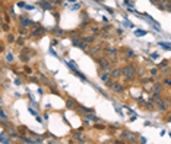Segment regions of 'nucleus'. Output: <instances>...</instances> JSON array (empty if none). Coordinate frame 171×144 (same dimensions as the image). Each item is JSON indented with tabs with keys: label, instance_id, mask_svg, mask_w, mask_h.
<instances>
[{
	"label": "nucleus",
	"instance_id": "obj_1",
	"mask_svg": "<svg viewBox=\"0 0 171 144\" xmlns=\"http://www.w3.org/2000/svg\"><path fill=\"white\" fill-rule=\"evenodd\" d=\"M123 70V79L126 82H134L136 76H138V66L136 63H127L121 67Z\"/></svg>",
	"mask_w": 171,
	"mask_h": 144
},
{
	"label": "nucleus",
	"instance_id": "obj_2",
	"mask_svg": "<svg viewBox=\"0 0 171 144\" xmlns=\"http://www.w3.org/2000/svg\"><path fill=\"white\" fill-rule=\"evenodd\" d=\"M104 55L108 57L111 63H117V60H119V48L117 47H105L104 48Z\"/></svg>",
	"mask_w": 171,
	"mask_h": 144
},
{
	"label": "nucleus",
	"instance_id": "obj_3",
	"mask_svg": "<svg viewBox=\"0 0 171 144\" xmlns=\"http://www.w3.org/2000/svg\"><path fill=\"white\" fill-rule=\"evenodd\" d=\"M95 61H97V64H98V68H99V71L101 70H105V68H110V67H113V63L110 61V58L108 57H95Z\"/></svg>",
	"mask_w": 171,
	"mask_h": 144
},
{
	"label": "nucleus",
	"instance_id": "obj_4",
	"mask_svg": "<svg viewBox=\"0 0 171 144\" xmlns=\"http://www.w3.org/2000/svg\"><path fill=\"white\" fill-rule=\"evenodd\" d=\"M31 55H35V53L31 51L29 48H23V50L21 51V54H19V60H21L22 63H29L31 58H32Z\"/></svg>",
	"mask_w": 171,
	"mask_h": 144
},
{
	"label": "nucleus",
	"instance_id": "obj_5",
	"mask_svg": "<svg viewBox=\"0 0 171 144\" xmlns=\"http://www.w3.org/2000/svg\"><path fill=\"white\" fill-rule=\"evenodd\" d=\"M120 137H121L124 141H127V143H138V135L133 134V132H130V131H127V130H123Z\"/></svg>",
	"mask_w": 171,
	"mask_h": 144
},
{
	"label": "nucleus",
	"instance_id": "obj_6",
	"mask_svg": "<svg viewBox=\"0 0 171 144\" xmlns=\"http://www.w3.org/2000/svg\"><path fill=\"white\" fill-rule=\"evenodd\" d=\"M104 45H107L105 42H98V44H94V45H91V51H89V55L91 57H95L97 54H99L101 51H104Z\"/></svg>",
	"mask_w": 171,
	"mask_h": 144
},
{
	"label": "nucleus",
	"instance_id": "obj_7",
	"mask_svg": "<svg viewBox=\"0 0 171 144\" xmlns=\"http://www.w3.org/2000/svg\"><path fill=\"white\" fill-rule=\"evenodd\" d=\"M46 33V29L41 26V25H35V26H32V31H31V37H34V38H40V37H43V35Z\"/></svg>",
	"mask_w": 171,
	"mask_h": 144
},
{
	"label": "nucleus",
	"instance_id": "obj_8",
	"mask_svg": "<svg viewBox=\"0 0 171 144\" xmlns=\"http://www.w3.org/2000/svg\"><path fill=\"white\" fill-rule=\"evenodd\" d=\"M155 108H157L158 111L167 112V111H168V102H167V100H164V99L161 98V99L155 100Z\"/></svg>",
	"mask_w": 171,
	"mask_h": 144
},
{
	"label": "nucleus",
	"instance_id": "obj_9",
	"mask_svg": "<svg viewBox=\"0 0 171 144\" xmlns=\"http://www.w3.org/2000/svg\"><path fill=\"white\" fill-rule=\"evenodd\" d=\"M38 5H40L44 10H53V9H54V5L50 2V0H40Z\"/></svg>",
	"mask_w": 171,
	"mask_h": 144
},
{
	"label": "nucleus",
	"instance_id": "obj_10",
	"mask_svg": "<svg viewBox=\"0 0 171 144\" xmlns=\"http://www.w3.org/2000/svg\"><path fill=\"white\" fill-rule=\"evenodd\" d=\"M111 77H114V79H120V77H123V70H121V67H113L111 68Z\"/></svg>",
	"mask_w": 171,
	"mask_h": 144
},
{
	"label": "nucleus",
	"instance_id": "obj_11",
	"mask_svg": "<svg viewBox=\"0 0 171 144\" xmlns=\"http://www.w3.org/2000/svg\"><path fill=\"white\" fill-rule=\"evenodd\" d=\"M111 90H113L114 93H123V92H124V86H123L119 80H116V83L111 86Z\"/></svg>",
	"mask_w": 171,
	"mask_h": 144
},
{
	"label": "nucleus",
	"instance_id": "obj_12",
	"mask_svg": "<svg viewBox=\"0 0 171 144\" xmlns=\"http://www.w3.org/2000/svg\"><path fill=\"white\" fill-rule=\"evenodd\" d=\"M72 138H73V141H76V143H85V141H86V140H85V135H83V134H81V131H79V130H78L76 132H73Z\"/></svg>",
	"mask_w": 171,
	"mask_h": 144
},
{
	"label": "nucleus",
	"instance_id": "obj_13",
	"mask_svg": "<svg viewBox=\"0 0 171 144\" xmlns=\"http://www.w3.org/2000/svg\"><path fill=\"white\" fill-rule=\"evenodd\" d=\"M162 85H164V83L154 82V87H152L151 93H161V92H162V89H164V86H162Z\"/></svg>",
	"mask_w": 171,
	"mask_h": 144
},
{
	"label": "nucleus",
	"instance_id": "obj_14",
	"mask_svg": "<svg viewBox=\"0 0 171 144\" xmlns=\"http://www.w3.org/2000/svg\"><path fill=\"white\" fill-rule=\"evenodd\" d=\"M82 40H83L86 44L92 45V44L95 42V40H97V35H86V37H82Z\"/></svg>",
	"mask_w": 171,
	"mask_h": 144
},
{
	"label": "nucleus",
	"instance_id": "obj_15",
	"mask_svg": "<svg viewBox=\"0 0 171 144\" xmlns=\"http://www.w3.org/2000/svg\"><path fill=\"white\" fill-rule=\"evenodd\" d=\"M19 20H21L22 26H34V25H35V22H32L29 18H21Z\"/></svg>",
	"mask_w": 171,
	"mask_h": 144
},
{
	"label": "nucleus",
	"instance_id": "obj_16",
	"mask_svg": "<svg viewBox=\"0 0 171 144\" xmlns=\"http://www.w3.org/2000/svg\"><path fill=\"white\" fill-rule=\"evenodd\" d=\"M134 57H136V54H134L132 50H126V51H124V60H126V61H129V60H133Z\"/></svg>",
	"mask_w": 171,
	"mask_h": 144
},
{
	"label": "nucleus",
	"instance_id": "obj_17",
	"mask_svg": "<svg viewBox=\"0 0 171 144\" xmlns=\"http://www.w3.org/2000/svg\"><path fill=\"white\" fill-rule=\"evenodd\" d=\"M19 140H21L22 143H28V144H31V143H37L34 138H29L28 135H22V134L19 135Z\"/></svg>",
	"mask_w": 171,
	"mask_h": 144
},
{
	"label": "nucleus",
	"instance_id": "obj_18",
	"mask_svg": "<svg viewBox=\"0 0 171 144\" xmlns=\"http://www.w3.org/2000/svg\"><path fill=\"white\" fill-rule=\"evenodd\" d=\"M66 106L69 108V109H76V108H78V105H76V102L73 99H67L66 100Z\"/></svg>",
	"mask_w": 171,
	"mask_h": 144
},
{
	"label": "nucleus",
	"instance_id": "obj_19",
	"mask_svg": "<svg viewBox=\"0 0 171 144\" xmlns=\"http://www.w3.org/2000/svg\"><path fill=\"white\" fill-rule=\"evenodd\" d=\"M18 33H19V37H26L28 35V29H26V26H19L18 28Z\"/></svg>",
	"mask_w": 171,
	"mask_h": 144
},
{
	"label": "nucleus",
	"instance_id": "obj_20",
	"mask_svg": "<svg viewBox=\"0 0 171 144\" xmlns=\"http://www.w3.org/2000/svg\"><path fill=\"white\" fill-rule=\"evenodd\" d=\"M89 31H91V33H94V35H99L101 28H99L98 25H91V26H89Z\"/></svg>",
	"mask_w": 171,
	"mask_h": 144
},
{
	"label": "nucleus",
	"instance_id": "obj_21",
	"mask_svg": "<svg viewBox=\"0 0 171 144\" xmlns=\"http://www.w3.org/2000/svg\"><path fill=\"white\" fill-rule=\"evenodd\" d=\"M83 117H85V118H88V119H91V121H94V122H98V121H99V118H97V117L94 115V112L83 114Z\"/></svg>",
	"mask_w": 171,
	"mask_h": 144
},
{
	"label": "nucleus",
	"instance_id": "obj_22",
	"mask_svg": "<svg viewBox=\"0 0 171 144\" xmlns=\"http://www.w3.org/2000/svg\"><path fill=\"white\" fill-rule=\"evenodd\" d=\"M8 119H9V117L5 111V108L2 106V109H0V121H8Z\"/></svg>",
	"mask_w": 171,
	"mask_h": 144
},
{
	"label": "nucleus",
	"instance_id": "obj_23",
	"mask_svg": "<svg viewBox=\"0 0 171 144\" xmlns=\"http://www.w3.org/2000/svg\"><path fill=\"white\" fill-rule=\"evenodd\" d=\"M161 73H162L165 77H170V76H171V67H168V66H167V67L161 68Z\"/></svg>",
	"mask_w": 171,
	"mask_h": 144
},
{
	"label": "nucleus",
	"instance_id": "obj_24",
	"mask_svg": "<svg viewBox=\"0 0 171 144\" xmlns=\"http://www.w3.org/2000/svg\"><path fill=\"white\" fill-rule=\"evenodd\" d=\"M154 103H155V102H154V100L151 99V100H148V102H146L145 108H146L148 111H152V109H155V105H154Z\"/></svg>",
	"mask_w": 171,
	"mask_h": 144
},
{
	"label": "nucleus",
	"instance_id": "obj_25",
	"mask_svg": "<svg viewBox=\"0 0 171 144\" xmlns=\"http://www.w3.org/2000/svg\"><path fill=\"white\" fill-rule=\"evenodd\" d=\"M6 41H8L9 44H12V42H16V38L13 37V33H10V32H9V33L6 35Z\"/></svg>",
	"mask_w": 171,
	"mask_h": 144
},
{
	"label": "nucleus",
	"instance_id": "obj_26",
	"mask_svg": "<svg viewBox=\"0 0 171 144\" xmlns=\"http://www.w3.org/2000/svg\"><path fill=\"white\" fill-rule=\"evenodd\" d=\"M15 44H16L18 47H22V48H23V47H25V38H23V37H19Z\"/></svg>",
	"mask_w": 171,
	"mask_h": 144
},
{
	"label": "nucleus",
	"instance_id": "obj_27",
	"mask_svg": "<svg viewBox=\"0 0 171 144\" xmlns=\"http://www.w3.org/2000/svg\"><path fill=\"white\" fill-rule=\"evenodd\" d=\"M2 29H3L6 33H9V32H10V25H9V22H3V23H2Z\"/></svg>",
	"mask_w": 171,
	"mask_h": 144
},
{
	"label": "nucleus",
	"instance_id": "obj_28",
	"mask_svg": "<svg viewBox=\"0 0 171 144\" xmlns=\"http://www.w3.org/2000/svg\"><path fill=\"white\" fill-rule=\"evenodd\" d=\"M5 60H6L8 63H13V61H15V57H13L12 53H8V54L5 55Z\"/></svg>",
	"mask_w": 171,
	"mask_h": 144
},
{
	"label": "nucleus",
	"instance_id": "obj_29",
	"mask_svg": "<svg viewBox=\"0 0 171 144\" xmlns=\"http://www.w3.org/2000/svg\"><path fill=\"white\" fill-rule=\"evenodd\" d=\"M154 82H155V80H154L152 77H142V79H141V83H142V85H146V83H154Z\"/></svg>",
	"mask_w": 171,
	"mask_h": 144
},
{
	"label": "nucleus",
	"instance_id": "obj_30",
	"mask_svg": "<svg viewBox=\"0 0 171 144\" xmlns=\"http://www.w3.org/2000/svg\"><path fill=\"white\" fill-rule=\"evenodd\" d=\"M134 35H136V37H145V35H146V31H143V29H136V31H134Z\"/></svg>",
	"mask_w": 171,
	"mask_h": 144
},
{
	"label": "nucleus",
	"instance_id": "obj_31",
	"mask_svg": "<svg viewBox=\"0 0 171 144\" xmlns=\"http://www.w3.org/2000/svg\"><path fill=\"white\" fill-rule=\"evenodd\" d=\"M53 32H54V35H59V37L64 35V31H63V29H60V28H54V29H53Z\"/></svg>",
	"mask_w": 171,
	"mask_h": 144
},
{
	"label": "nucleus",
	"instance_id": "obj_32",
	"mask_svg": "<svg viewBox=\"0 0 171 144\" xmlns=\"http://www.w3.org/2000/svg\"><path fill=\"white\" fill-rule=\"evenodd\" d=\"M159 47L164 48V50H171V45L168 42H159Z\"/></svg>",
	"mask_w": 171,
	"mask_h": 144
},
{
	"label": "nucleus",
	"instance_id": "obj_33",
	"mask_svg": "<svg viewBox=\"0 0 171 144\" xmlns=\"http://www.w3.org/2000/svg\"><path fill=\"white\" fill-rule=\"evenodd\" d=\"M162 83H164L165 86H168V87H171V77H164V80H162Z\"/></svg>",
	"mask_w": 171,
	"mask_h": 144
},
{
	"label": "nucleus",
	"instance_id": "obj_34",
	"mask_svg": "<svg viewBox=\"0 0 171 144\" xmlns=\"http://www.w3.org/2000/svg\"><path fill=\"white\" fill-rule=\"evenodd\" d=\"M158 73H159L158 68H149V74H151V76H157Z\"/></svg>",
	"mask_w": 171,
	"mask_h": 144
},
{
	"label": "nucleus",
	"instance_id": "obj_35",
	"mask_svg": "<svg viewBox=\"0 0 171 144\" xmlns=\"http://www.w3.org/2000/svg\"><path fill=\"white\" fill-rule=\"evenodd\" d=\"M167 66H168V61H167V60H164L162 63H159V66H158V68L161 70V68H164V67H167Z\"/></svg>",
	"mask_w": 171,
	"mask_h": 144
},
{
	"label": "nucleus",
	"instance_id": "obj_36",
	"mask_svg": "<svg viewBox=\"0 0 171 144\" xmlns=\"http://www.w3.org/2000/svg\"><path fill=\"white\" fill-rule=\"evenodd\" d=\"M50 2L56 6V5H61V3H63V0H50Z\"/></svg>",
	"mask_w": 171,
	"mask_h": 144
},
{
	"label": "nucleus",
	"instance_id": "obj_37",
	"mask_svg": "<svg viewBox=\"0 0 171 144\" xmlns=\"http://www.w3.org/2000/svg\"><path fill=\"white\" fill-rule=\"evenodd\" d=\"M95 128H97V130H104V128H105V125H104V124H97V125H95Z\"/></svg>",
	"mask_w": 171,
	"mask_h": 144
},
{
	"label": "nucleus",
	"instance_id": "obj_38",
	"mask_svg": "<svg viewBox=\"0 0 171 144\" xmlns=\"http://www.w3.org/2000/svg\"><path fill=\"white\" fill-rule=\"evenodd\" d=\"M25 73H28V74H31V73H32V70H31V67H28V66L25 67Z\"/></svg>",
	"mask_w": 171,
	"mask_h": 144
},
{
	"label": "nucleus",
	"instance_id": "obj_39",
	"mask_svg": "<svg viewBox=\"0 0 171 144\" xmlns=\"http://www.w3.org/2000/svg\"><path fill=\"white\" fill-rule=\"evenodd\" d=\"M51 44H53V45H59V41H56V40H53V41H51Z\"/></svg>",
	"mask_w": 171,
	"mask_h": 144
},
{
	"label": "nucleus",
	"instance_id": "obj_40",
	"mask_svg": "<svg viewBox=\"0 0 171 144\" xmlns=\"http://www.w3.org/2000/svg\"><path fill=\"white\" fill-rule=\"evenodd\" d=\"M167 10L171 12V5H170V3H167Z\"/></svg>",
	"mask_w": 171,
	"mask_h": 144
},
{
	"label": "nucleus",
	"instance_id": "obj_41",
	"mask_svg": "<svg viewBox=\"0 0 171 144\" xmlns=\"http://www.w3.org/2000/svg\"><path fill=\"white\" fill-rule=\"evenodd\" d=\"M167 122H171V114H170V117H167V119H165Z\"/></svg>",
	"mask_w": 171,
	"mask_h": 144
},
{
	"label": "nucleus",
	"instance_id": "obj_42",
	"mask_svg": "<svg viewBox=\"0 0 171 144\" xmlns=\"http://www.w3.org/2000/svg\"><path fill=\"white\" fill-rule=\"evenodd\" d=\"M167 3H170V5H171V0H168V2H167Z\"/></svg>",
	"mask_w": 171,
	"mask_h": 144
}]
</instances>
